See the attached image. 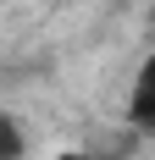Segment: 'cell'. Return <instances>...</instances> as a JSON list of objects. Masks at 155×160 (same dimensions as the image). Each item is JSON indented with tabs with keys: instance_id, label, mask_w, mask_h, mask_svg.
I'll return each instance as SVG.
<instances>
[{
	"instance_id": "obj_1",
	"label": "cell",
	"mask_w": 155,
	"mask_h": 160,
	"mask_svg": "<svg viewBox=\"0 0 155 160\" xmlns=\"http://www.w3.org/2000/svg\"><path fill=\"white\" fill-rule=\"evenodd\" d=\"M127 122L139 132H155V50L139 61L133 72V88H127Z\"/></svg>"
},
{
	"instance_id": "obj_2",
	"label": "cell",
	"mask_w": 155,
	"mask_h": 160,
	"mask_svg": "<svg viewBox=\"0 0 155 160\" xmlns=\"http://www.w3.org/2000/svg\"><path fill=\"white\" fill-rule=\"evenodd\" d=\"M22 155H28L22 122H17V116H0V160H22Z\"/></svg>"
},
{
	"instance_id": "obj_3",
	"label": "cell",
	"mask_w": 155,
	"mask_h": 160,
	"mask_svg": "<svg viewBox=\"0 0 155 160\" xmlns=\"http://www.w3.org/2000/svg\"><path fill=\"white\" fill-rule=\"evenodd\" d=\"M50 160H94V155H83V149H56Z\"/></svg>"
},
{
	"instance_id": "obj_4",
	"label": "cell",
	"mask_w": 155,
	"mask_h": 160,
	"mask_svg": "<svg viewBox=\"0 0 155 160\" xmlns=\"http://www.w3.org/2000/svg\"><path fill=\"white\" fill-rule=\"evenodd\" d=\"M150 22H155V0H150Z\"/></svg>"
}]
</instances>
